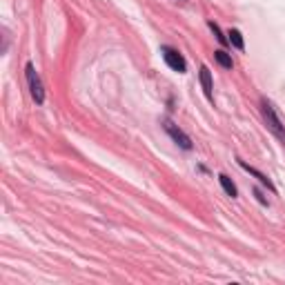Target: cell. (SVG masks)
Instances as JSON below:
<instances>
[{"label": "cell", "mask_w": 285, "mask_h": 285, "mask_svg": "<svg viewBox=\"0 0 285 285\" xmlns=\"http://www.w3.org/2000/svg\"><path fill=\"white\" fill-rule=\"evenodd\" d=\"M261 114H263V120H265V125H268V129L285 145V125L276 116L274 107H272V103L268 98H261Z\"/></svg>", "instance_id": "cell-1"}, {"label": "cell", "mask_w": 285, "mask_h": 285, "mask_svg": "<svg viewBox=\"0 0 285 285\" xmlns=\"http://www.w3.org/2000/svg\"><path fill=\"white\" fill-rule=\"evenodd\" d=\"M25 76H27V83H29L31 98H34L38 105H43L45 103V87H43V80H40V76H38L36 67L31 63H27V67H25Z\"/></svg>", "instance_id": "cell-2"}, {"label": "cell", "mask_w": 285, "mask_h": 285, "mask_svg": "<svg viewBox=\"0 0 285 285\" xmlns=\"http://www.w3.org/2000/svg\"><path fill=\"white\" fill-rule=\"evenodd\" d=\"M160 54H163V60L167 63V67H172L174 71H178V74H185L187 71V63H185L183 54H178V49L165 45V47H160Z\"/></svg>", "instance_id": "cell-3"}, {"label": "cell", "mask_w": 285, "mask_h": 285, "mask_svg": "<svg viewBox=\"0 0 285 285\" xmlns=\"http://www.w3.org/2000/svg\"><path fill=\"white\" fill-rule=\"evenodd\" d=\"M163 127H165V132L172 136V140L176 142L178 147H183V150H192V138H190V136H187L178 125H174L170 118H165V120H163Z\"/></svg>", "instance_id": "cell-4"}, {"label": "cell", "mask_w": 285, "mask_h": 285, "mask_svg": "<svg viewBox=\"0 0 285 285\" xmlns=\"http://www.w3.org/2000/svg\"><path fill=\"white\" fill-rule=\"evenodd\" d=\"M238 165H241V167H243L245 172H250V174H252V176H254V178H258V183H261V185H265V187H268L270 192H276V187L272 185V180H270L268 176H265V174H261V172H258L256 167H252V165H248V163H245V160H241V158H238Z\"/></svg>", "instance_id": "cell-5"}, {"label": "cell", "mask_w": 285, "mask_h": 285, "mask_svg": "<svg viewBox=\"0 0 285 285\" xmlns=\"http://www.w3.org/2000/svg\"><path fill=\"white\" fill-rule=\"evenodd\" d=\"M198 78H200V85H203V92L207 96V100H214V94H212V89H214V85H212V74H210V69H207L205 65L198 71Z\"/></svg>", "instance_id": "cell-6"}, {"label": "cell", "mask_w": 285, "mask_h": 285, "mask_svg": "<svg viewBox=\"0 0 285 285\" xmlns=\"http://www.w3.org/2000/svg\"><path fill=\"white\" fill-rule=\"evenodd\" d=\"M218 183H221V187L225 190V194H228V196H232V198H236V196H238V190H236V185L232 183V178H230V176L221 174V176H218Z\"/></svg>", "instance_id": "cell-7"}, {"label": "cell", "mask_w": 285, "mask_h": 285, "mask_svg": "<svg viewBox=\"0 0 285 285\" xmlns=\"http://www.w3.org/2000/svg\"><path fill=\"white\" fill-rule=\"evenodd\" d=\"M214 58H216V63L221 65V67H225V69H232V67H234V60H232V56H230L225 49L214 51Z\"/></svg>", "instance_id": "cell-8"}, {"label": "cell", "mask_w": 285, "mask_h": 285, "mask_svg": "<svg viewBox=\"0 0 285 285\" xmlns=\"http://www.w3.org/2000/svg\"><path fill=\"white\" fill-rule=\"evenodd\" d=\"M228 40H230V45H234L236 49H245V43H243V34L238 29H230L228 31Z\"/></svg>", "instance_id": "cell-9"}, {"label": "cell", "mask_w": 285, "mask_h": 285, "mask_svg": "<svg viewBox=\"0 0 285 285\" xmlns=\"http://www.w3.org/2000/svg\"><path fill=\"white\" fill-rule=\"evenodd\" d=\"M207 25H210V29L214 31V36H216V40H218V43H221V45H228V43H230V40H228V38H225V36H223V31H221V27H218V25H216V23H212V21H210V23H207Z\"/></svg>", "instance_id": "cell-10"}, {"label": "cell", "mask_w": 285, "mask_h": 285, "mask_svg": "<svg viewBox=\"0 0 285 285\" xmlns=\"http://www.w3.org/2000/svg\"><path fill=\"white\" fill-rule=\"evenodd\" d=\"M254 196L258 198V203H263V205H268V198H265V196H263V194H261V190H254Z\"/></svg>", "instance_id": "cell-11"}]
</instances>
